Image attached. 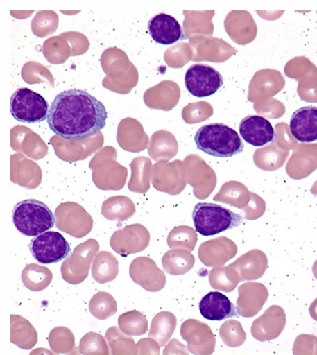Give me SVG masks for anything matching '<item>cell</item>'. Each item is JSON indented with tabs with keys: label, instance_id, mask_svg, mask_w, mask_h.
<instances>
[{
	"label": "cell",
	"instance_id": "obj_13",
	"mask_svg": "<svg viewBox=\"0 0 317 355\" xmlns=\"http://www.w3.org/2000/svg\"><path fill=\"white\" fill-rule=\"evenodd\" d=\"M239 130L243 141L252 146H265L273 142L275 139V131L271 123L263 116L245 117L240 123Z\"/></svg>",
	"mask_w": 317,
	"mask_h": 355
},
{
	"label": "cell",
	"instance_id": "obj_12",
	"mask_svg": "<svg viewBox=\"0 0 317 355\" xmlns=\"http://www.w3.org/2000/svg\"><path fill=\"white\" fill-rule=\"evenodd\" d=\"M237 254V244L224 236L204 243L199 248V258L207 267L223 266Z\"/></svg>",
	"mask_w": 317,
	"mask_h": 355
},
{
	"label": "cell",
	"instance_id": "obj_19",
	"mask_svg": "<svg viewBox=\"0 0 317 355\" xmlns=\"http://www.w3.org/2000/svg\"><path fill=\"white\" fill-rule=\"evenodd\" d=\"M162 262L166 272L172 275H182L193 268L195 258L190 251L170 250L165 254Z\"/></svg>",
	"mask_w": 317,
	"mask_h": 355
},
{
	"label": "cell",
	"instance_id": "obj_24",
	"mask_svg": "<svg viewBox=\"0 0 317 355\" xmlns=\"http://www.w3.org/2000/svg\"><path fill=\"white\" fill-rule=\"evenodd\" d=\"M309 313L311 318H312L314 320L317 321V298L311 304Z\"/></svg>",
	"mask_w": 317,
	"mask_h": 355
},
{
	"label": "cell",
	"instance_id": "obj_26",
	"mask_svg": "<svg viewBox=\"0 0 317 355\" xmlns=\"http://www.w3.org/2000/svg\"><path fill=\"white\" fill-rule=\"evenodd\" d=\"M307 163V159H302V162H300V164Z\"/></svg>",
	"mask_w": 317,
	"mask_h": 355
},
{
	"label": "cell",
	"instance_id": "obj_3",
	"mask_svg": "<svg viewBox=\"0 0 317 355\" xmlns=\"http://www.w3.org/2000/svg\"><path fill=\"white\" fill-rule=\"evenodd\" d=\"M14 225L19 233L36 237L55 226V216L49 206L42 201L25 200L16 204L13 209Z\"/></svg>",
	"mask_w": 317,
	"mask_h": 355
},
{
	"label": "cell",
	"instance_id": "obj_8",
	"mask_svg": "<svg viewBox=\"0 0 317 355\" xmlns=\"http://www.w3.org/2000/svg\"><path fill=\"white\" fill-rule=\"evenodd\" d=\"M285 326L284 309L279 306H272L254 321L251 327V334L259 342H268L277 339L282 334Z\"/></svg>",
	"mask_w": 317,
	"mask_h": 355
},
{
	"label": "cell",
	"instance_id": "obj_25",
	"mask_svg": "<svg viewBox=\"0 0 317 355\" xmlns=\"http://www.w3.org/2000/svg\"><path fill=\"white\" fill-rule=\"evenodd\" d=\"M313 273L314 276H315L316 279H317V261L315 262V263H314Z\"/></svg>",
	"mask_w": 317,
	"mask_h": 355
},
{
	"label": "cell",
	"instance_id": "obj_18",
	"mask_svg": "<svg viewBox=\"0 0 317 355\" xmlns=\"http://www.w3.org/2000/svg\"><path fill=\"white\" fill-rule=\"evenodd\" d=\"M119 273V263L112 254L103 251L95 257L92 276L99 284L113 281Z\"/></svg>",
	"mask_w": 317,
	"mask_h": 355
},
{
	"label": "cell",
	"instance_id": "obj_7",
	"mask_svg": "<svg viewBox=\"0 0 317 355\" xmlns=\"http://www.w3.org/2000/svg\"><path fill=\"white\" fill-rule=\"evenodd\" d=\"M185 85L189 94L198 98L209 97L223 85V78L212 67L196 64L187 69Z\"/></svg>",
	"mask_w": 317,
	"mask_h": 355
},
{
	"label": "cell",
	"instance_id": "obj_21",
	"mask_svg": "<svg viewBox=\"0 0 317 355\" xmlns=\"http://www.w3.org/2000/svg\"><path fill=\"white\" fill-rule=\"evenodd\" d=\"M198 241L196 231L189 226H178L171 232L167 243L170 248H182L193 251Z\"/></svg>",
	"mask_w": 317,
	"mask_h": 355
},
{
	"label": "cell",
	"instance_id": "obj_10",
	"mask_svg": "<svg viewBox=\"0 0 317 355\" xmlns=\"http://www.w3.org/2000/svg\"><path fill=\"white\" fill-rule=\"evenodd\" d=\"M237 299L238 315L243 318H253L262 309L268 298V291L259 282H246L241 285Z\"/></svg>",
	"mask_w": 317,
	"mask_h": 355
},
{
	"label": "cell",
	"instance_id": "obj_15",
	"mask_svg": "<svg viewBox=\"0 0 317 355\" xmlns=\"http://www.w3.org/2000/svg\"><path fill=\"white\" fill-rule=\"evenodd\" d=\"M202 317L207 320L221 321L237 317V307L227 296L220 292H210L198 304Z\"/></svg>",
	"mask_w": 317,
	"mask_h": 355
},
{
	"label": "cell",
	"instance_id": "obj_4",
	"mask_svg": "<svg viewBox=\"0 0 317 355\" xmlns=\"http://www.w3.org/2000/svg\"><path fill=\"white\" fill-rule=\"evenodd\" d=\"M192 218L196 231L203 236H216L243 223L241 215L214 203L196 204Z\"/></svg>",
	"mask_w": 317,
	"mask_h": 355
},
{
	"label": "cell",
	"instance_id": "obj_6",
	"mask_svg": "<svg viewBox=\"0 0 317 355\" xmlns=\"http://www.w3.org/2000/svg\"><path fill=\"white\" fill-rule=\"evenodd\" d=\"M29 250L39 263L54 264L66 259L71 248L69 242L58 232L49 231L35 237Z\"/></svg>",
	"mask_w": 317,
	"mask_h": 355
},
{
	"label": "cell",
	"instance_id": "obj_2",
	"mask_svg": "<svg viewBox=\"0 0 317 355\" xmlns=\"http://www.w3.org/2000/svg\"><path fill=\"white\" fill-rule=\"evenodd\" d=\"M195 142L199 150L219 158L232 157L245 149L239 134L234 128L221 123L199 128L195 135Z\"/></svg>",
	"mask_w": 317,
	"mask_h": 355
},
{
	"label": "cell",
	"instance_id": "obj_17",
	"mask_svg": "<svg viewBox=\"0 0 317 355\" xmlns=\"http://www.w3.org/2000/svg\"><path fill=\"white\" fill-rule=\"evenodd\" d=\"M176 328L175 315L169 312L159 313L153 318L148 337L159 343L160 347L166 345Z\"/></svg>",
	"mask_w": 317,
	"mask_h": 355
},
{
	"label": "cell",
	"instance_id": "obj_16",
	"mask_svg": "<svg viewBox=\"0 0 317 355\" xmlns=\"http://www.w3.org/2000/svg\"><path fill=\"white\" fill-rule=\"evenodd\" d=\"M268 264L266 254L261 250H253L241 256L231 266L237 270L240 282H251L264 275Z\"/></svg>",
	"mask_w": 317,
	"mask_h": 355
},
{
	"label": "cell",
	"instance_id": "obj_1",
	"mask_svg": "<svg viewBox=\"0 0 317 355\" xmlns=\"http://www.w3.org/2000/svg\"><path fill=\"white\" fill-rule=\"evenodd\" d=\"M108 111L102 102L83 89H69L53 101L47 123L67 141H80L99 133L106 125Z\"/></svg>",
	"mask_w": 317,
	"mask_h": 355
},
{
	"label": "cell",
	"instance_id": "obj_20",
	"mask_svg": "<svg viewBox=\"0 0 317 355\" xmlns=\"http://www.w3.org/2000/svg\"><path fill=\"white\" fill-rule=\"evenodd\" d=\"M209 282L214 289L230 293L239 284L240 277L237 270L229 265L228 267L213 268L210 271Z\"/></svg>",
	"mask_w": 317,
	"mask_h": 355
},
{
	"label": "cell",
	"instance_id": "obj_22",
	"mask_svg": "<svg viewBox=\"0 0 317 355\" xmlns=\"http://www.w3.org/2000/svg\"><path fill=\"white\" fill-rule=\"evenodd\" d=\"M220 336L223 342L229 347H239L246 340V334L239 321H226L221 327Z\"/></svg>",
	"mask_w": 317,
	"mask_h": 355
},
{
	"label": "cell",
	"instance_id": "obj_11",
	"mask_svg": "<svg viewBox=\"0 0 317 355\" xmlns=\"http://www.w3.org/2000/svg\"><path fill=\"white\" fill-rule=\"evenodd\" d=\"M148 32L153 41L162 46H171L185 39L183 30L178 19L165 13H160L150 19Z\"/></svg>",
	"mask_w": 317,
	"mask_h": 355
},
{
	"label": "cell",
	"instance_id": "obj_14",
	"mask_svg": "<svg viewBox=\"0 0 317 355\" xmlns=\"http://www.w3.org/2000/svg\"><path fill=\"white\" fill-rule=\"evenodd\" d=\"M290 130L294 139L302 144L317 141V107L305 106L294 112Z\"/></svg>",
	"mask_w": 317,
	"mask_h": 355
},
{
	"label": "cell",
	"instance_id": "obj_5",
	"mask_svg": "<svg viewBox=\"0 0 317 355\" xmlns=\"http://www.w3.org/2000/svg\"><path fill=\"white\" fill-rule=\"evenodd\" d=\"M49 105L41 94L28 88L17 89L10 98V113L17 121L35 124L47 119Z\"/></svg>",
	"mask_w": 317,
	"mask_h": 355
},
{
	"label": "cell",
	"instance_id": "obj_23",
	"mask_svg": "<svg viewBox=\"0 0 317 355\" xmlns=\"http://www.w3.org/2000/svg\"><path fill=\"white\" fill-rule=\"evenodd\" d=\"M293 354L295 355L317 354V338L309 334L299 335L294 343Z\"/></svg>",
	"mask_w": 317,
	"mask_h": 355
},
{
	"label": "cell",
	"instance_id": "obj_9",
	"mask_svg": "<svg viewBox=\"0 0 317 355\" xmlns=\"http://www.w3.org/2000/svg\"><path fill=\"white\" fill-rule=\"evenodd\" d=\"M182 337L189 343L191 353L209 354L214 352L215 336L206 324L187 320L181 329Z\"/></svg>",
	"mask_w": 317,
	"mask_h": 355
}]
</instances>
